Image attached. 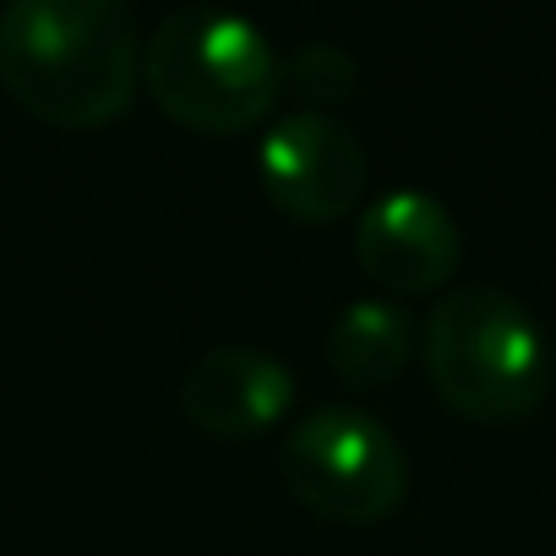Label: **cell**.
<instances>
[{
    "mask_svg": "<svg viewBox=\"0 0 556 556\" xmlns=\"http://www.w3.org/2000/svg\"><path fill=\"white\" fill-rule=\"evenodd\" d=\"M355 256L388 290H442L464 262V229L453 207L426 186H388L355 218Z\"/></svg>",
    "mask_w": 556,
    "mask_h": 556,
    "instance_id": "cell-6",
    "label": "cell"
},
{
    "mask_svg": "<svg viewBox=\"0 0 556 556\" xmlns=\"http://www.w3.org/2000/svg\"><path fill=\"white\" fill-rule=\"evenodd\" d=\"M415 333H420V323H415L409 306H399L393 295H361L333 317L328 361L355 393H371L409 366Z\"/></svg>",
    "mask_w": 556,
    "mask_h": 556,
    "instance_id": "cell-8",
    "label": "cell"
},
{
    "mask_svg": "<svg viewBox=\"0 0 556 556\" xmlns=\"http://www.w3.org/2000/svg\"><path fill=\"white\" fill-rule=\"evenodd\" d=\"M361 88V61L350 45H333V39H306L295 45L290 55H278V93H295L306 99V110H323V104H339Z\"/></svg>",
    "mask_w": 556,
    "mask_h": 556,
    "instance_id": "cell-9",
    "label": "cell"
},
{
    "mask_svg": "<svg viewBox=\"0 0 556 556\" xmlns=\"http://www.w3.org/2000/svg\"><path fill=\"white\" fill-rule=\"evenodd\" d=\"M256 175L278 213L301 224L344 218L371 175L366 142L328 110H290L278 115L256 142Z\"/></svg>",
    "mask_w": 556,
    "mask_h": 556,
    "instance_id": "cell-5",
    "label": "cell"
},
{
    "mask_svg": "<svg viewBox=\"0 0 556 556\" xmlns=\"http://www.w3.org/2000/svg\"><path fill=\"white\" fill-rule=\"evenodd\" d=\"M180 404L207 437L240 442L295 409V371L262 344H213L186 366Z\"/></svg>",
    "mask_w": 556,
    "mask_h": 556,
    "instance_id": "cell-7",
    "label": "cell"
},
{
    "mask_svg": "<svg viewBox=\"0 0 556 556\" xmlns=\"http://www.w3.org/2000/svg\"><path fill=\"white\" fill-rule=\"evenodd\" d=\"M426 371L458 415L518 420L551 388V339L523 295L469 278L426 317Z\"/></svg>",
    "mask_w": 556,
    "mask_h": 556,
    "instance_id": "cell-3",
    "label": "cell"
},
{
    "mask_svg": "<svg viewBox=\"0 0 556 556\" xmlns=\"http://www.w3.org/2000/svg\"><path fill=\"white\" fill-rule=\"evenodd\" d=\"M142 83L169 121L229 137L273 110L278 50L256 17L213 0H186L142 39Z\"/></svg>",
    "mask_w": 556,
    "mask_h": 556,
    "instance_id": "cell-2",
    "label": "cell"
},
{
    "mask_svg": "<svg viewBox=\"0 0 556 556\" xmlns=\"http://www.w3.org/2000/svg\"><path fill=\"white\" fill-rule=\"evenodd\" d=\"M285 485L333 523H377L409 491V453L393 426L361 404H317L278 442Z\"/></svg>",
    "mask_w": 556,
    "mask_h": 556,
    "instance_id": "cell-4",
    "label": "cell"
},
{
    "mask_svg": "<svg viewBox=\"0 0 556 556\" xmlns=\"http://www.w3.org/2000/svg\"><path fill=\"white\" fill-rule=\"evenodd\" d=\"M137 77L142 34L126 0H12L0 12V83L61 131L115 121Z\"/></svg>",
    "mask_w": 556,
    "mask_h": 556,
    "instance_id": "cell-1",
    "label": "cell"
}]
</instances>
